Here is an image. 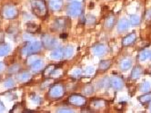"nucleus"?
<instances>
[{"instance_id": "obj_25", "label": "nucleus", "mask_w": 151, "mask_h": 113, "mask_svg": "<svg viewBox=\"0 0 151 113\" xmlns=\"http://www.w3.org/2000/svg\"><path fill=\"white\" fill-rule=\"evenodd\" d=\"M74 54V47L72 45H68L66 48H64V58L68 59Z\"/></svg>"}, {"instance_id": "obj_15", "label": "nucleus", "mask_w": 151, "mask_h": 113, "mask_svg": "<svg viewBox=\"0 0 151 113\" xmlns=\"http://www.w3.org/2000/svg\"><path fill=\"white\" fill-rule=\"evenodd\" d=\"M136 38H137V36H136L135 33H131V34L127 35V36H125L123 38V41H122L123 46H129L130 44H132L136 41Z\"/></svg>"}, {"instance_id": "obj_46", "label": "nucleus", "mask_w": 151, "mask_h": 113, "mask_svg": "<svg viewBox=\"0 0 151 113\" xmlns=\"http://www.w3.org/2000/svg\"><path fill=\"white\" fill-rule=\"evenodd\" d=\"M72 1H78V2H82V0H72Z\"/></svg>"}, {"instance_id": "obj_35", "label": "nucleus", "mask_w": 151, "mask_h": 113, "mask_svg": "<svg viewBox=\"0 0 151 113\" xmlns=\"http://www.w3.org/2000/svg\"><path fill=\"white\" fill-rule=\"evenodd\" d=\"M30 98H31V100H33V102H35L36 104H37V105L41 104L42 100H41V98H40L39 96L36 95V94H32Z\"/></svg>"}, {"instance_id": "obj_1", "label": "nucleus", "mask_w": 151, "mask_h": 113, "mask_svg": "<svg viewBox=\"0 0 151 113\" xmlns=\"http://www.w3.org/2000/svg\"><path fill=\"white\" fill-rule=\"evenodd\" d=\"M31 10L33 14L40 18L45 17L47 15V6L45 0H32Z\"/></svg>"}, {"instance_id": "obj_34", "label": "nucleus", "mask_w": 151, "mask_h": 113, "mask_svg": "<svg viewBox=\"0 0 151 113\" xmlns=\"http://www.w3.org/2000/svg\"><path fill=\"white\" fill-rule=\"evenodd\" d=\"M57 112H61V113H72L74 112L73 109L68 108V107H61L59 109H58Z\"/></svg>"}, {"instance_id": "obj_21", "label": "nucleus", "mask_w": 151, "mask_h": 113, "mask_svg": "<svg viewBox=\"0 0 151 113\" xmlns=\"http://www.w3.org/2000/svg\"><path fill=\"white\" fill-rule=\"evenodd\" d=\"M111 65V61L109 60H103L99 63V71H105L106 70H109Z\"/></svg>"}, {"instance_id": "obj_39", "label": "nucleus", "mask_w": 151, "mask_h": 113, "mask_svg": "<svg viewBox=\"0 0 151 113\" xmlns=\"http://www.w3.org/2000/svg\"><path fill=\"white\" fill-rule=\"evenodd\" d=\"M82 74V71L80 70V69H76L73 73H72V77H74V78H78V77H79L80 75Z\"/></svg>"}, {"instance_id": "obj_16", "label": "nucleus", "mask_w": 151, "mask_h": 113, "mask_svg": "<svg viewBox=\"0 0 151 113\" xmlns=\"http://www.w3.org/2000/svg\"><path fill=\"white\" fill-rule=\"evenodd\" d=\"M129 27V22L126 18H122L119 20V22L117 23V30L119 33H123L127 31Z\"/></svg>"}, {"instance_id": "obj_17", "label": "nucleus", "mask_w": 151, "mask_h": 113, "mask_svg": "<svg viewBox=\"0 0 151 113\" xmlns=\"http://www.w3.org/2000/svg\"><path fill=\"white\" fill-rule=\"evenodd\" d=\"M143 73V71H142V68L137 65L133 68L132 71H131V79L132 80H137L140 76H141Z\"/></svg>"}, {"instance_id": "obj_38", "label": "nucleus", "mask_w": 151, "mask_h": 113, "mask_svg": "<svg viewBox=\"0 0 151 113\" xmlns=\"http://www.w3.org/2000/svg\"><path fill=\"white\" fill-rule=\"evenodd\" d=\"M94 71H95V68L93 66H88L87 68H86V70H85V73L90 75V74L94 73Z\"/></svg>"}, {"instance_id": "obj_10", "label": "nucleus", "mask_w": 151, "mask_h": 113, "mask_svg": "<svg viewBox=\"0 0 151 113\" xmlns=\"http://www.w3.org/2000/svg\"><path fill=\"white\" fill-rule=\"evenodd\" d=\"M63 4V0H48V6L53 11H59V10H61Z\"/></svg>"}, {"instance_id": "obj_37", "label": "nucleus", "mask_w": 151, "mask_h": 113, "mask_svg": "<svg viewBox=\"0 0 151 113\" xmlns=\"http://www.w3.org/2000/svg\"><path fill=\"white\" fill-rule=\"evenodd\" d=\"M38 60V58L37 57V56H35V55H33L32 54L31 56H29L28 57V59L27 60V64H28V65H31L32 64H34L36 61H37Z\"/></svg>"}, {"instance_id": "obj_31", "label": "nucleus", "mask_w": 151, "mask_h": 113, "mask_svg": "<svg viewBox=\"0 0 151 113\" xmlns=\"http://www.w3.org/2000/svg\"><path fill=\"white\" fill-rule=\"evenodd\" d=\"M140 91H142V92H148L150 90H151V84H150V83L149 81H144L143 83H141V85H140Z\"/></svg>"}, {"instance_id": "obj_27", "label": "nucleus", "mask_w": 151, "mask_h": 113, "mask_svg": "<svg viewBox=\"0 0 151 113\" xmlns=\"http://www.w3.org/2000/svg\"><path fill=\"white\" fill-rule=\"evenodd\" d=\"M91 106L95 109H99L101 108H103L105 106V101L101 100H95L92 101Z\"/></svg>"}, {"instance_id": "obj_20", "label": "nucleus", "mask_w": 151, "mask_h": 113, "mask_svg": "<svg viewBox=\"0 0 151 113\" xmlns=\"http://www.w3.org/2000/svg\"><path fill=\"white\" fill-rule=\"evenodd\" d=\"M56 65L54 64H50L48 66H47L44 71H43V76H44L45 78H48L52 75V73H54V71L56 70Z\"/></svg>"}, {"instance_id": "obj_12", "label": "nucleus", "mask_w": 151, "mask_h": 113, "mask_svg": "<svg viewBox=\"0 0 151 113\" xmlns=\"http://www.w3.org/2000/svg\"><path fill=\"white\" fill-rule=\"evenodd\" d=\"M31 78H32V74L27 71H21V73H18L17 75V80L19 81V83H25V81H29Z\"/></svg>"}, {"instance_id": "obj_9", "label": "nucleus", "mask_w": 151, "mask_h": 113, "mask_svg": "<svg viewBox=\"0 0 151 113\" xmlns=\"http://www.w3.org/2000/svg\"><path fill=\"white\" fill-rule=\"evenodd\" d=\"M110 86L115 90H121L124 87V81L120 76L114 75L110 79Z\"/></svg>"}, {"instance_id": "obj_32", "label": "nucleus", "mask_w": 151, "mask_h": 113, "mask_svg": "<svg viewBox=\"0 0 151 113\" xmlns=\"http://www.w3.org/2000/svg\"><path fill=\"white\" fill-rule=\"evenodd\" d=\"M109 85H110V80L107 77H106V78H104V79H102V80H100L99 81V88H106L107 86H109Z\"/></svg>"}, {"instance_id": "obj_33", "label": "nucleus", "mask_w": 151, "mask_h": 113, "mask_svg": "<svg viewBox=\"0 0 151 113\" xmlns=\"http://www.w3.org/2000/svg\"><path fill=\"white\" fill-rule=\"evenodd\" d=\"M4 86L6 88V89H12L14 86H15V81L12 78H8L5 81L4 83Z\"/></svg>"}, {"instance_id": "obj_3", "label": "nucleus", "mask_w": 151, "mask_h": 113, "mask_svg": "<svg viewBox=\"0 0 151 113\" xmlns=\"http://www.w3.org/2000/svg\"><path fill=\"white\" fill-rule=\"evenodd\" d=\"M42 48V43L41 42H37V41H35V42H28L27 44V45L24 46V48L21 51L23 55H31L37 54V52L41 50Z\"/></svg>"}, {"instance_id": "obj_5", "label": "nucleus", "mask_w": 151, "mask_h": 113, "mask_svg": "<svg viewBox=\"0 0 151 113\" xmlns=\"http://www.w3.org/2000/svg\"><path fill=\"white\" fill-rule=\"evenodd\" d=\"M67 13L71 17L79 16L82 14V2L71 1L67 7Z\"/></svg>"}, {"instance_id": "obj_43", "label": "nucleus", "mask_w": 151, "mask_h": 113, "mask_svg": "<svg viewBox=\"0 0 151 113\" xmlns=\"http://www.w3.org/2000/svg\"><path fill=\"white\" fill-rule=\"evenodd\" d=\"M4 69H5V64H4L3 63H1V61H0V71H2Z\"/></svg>"}, {"instance_id": "obj_40", "label": "nucleus", "mask_w": 151, "mask_h": 113, "mask_svg": "<svg viewBox=\"0 0 151 113\" xmlns=\"http://www.w3.org/2000/svg\"><path fill=\"white\" fill-rule=\"evenodd\" d=\"M145 18H146L147 20H148V21H150V20H151V8H150V9H148L147 11L146 12Z\"/></svg>"}, {"instance_id": "obj_24", "label": "nucleus", "mask_w": 151, "mask_h": 113, "mask_svg": "<svg viewBox=\"0 0 151 113\" xmlns=\"http://www.w3.org/2000/svg\"><path fill=\"white\" fill-rule=\"evenodd\" d=\"M27 31L28 33H37V32H38V30L40 29V27L37 25V24H35V23H27Z\"/></svg>"}, {"instance_id": "obj_29", "label": "nucleus", "mask_w": 151, "mask_h": 113, "mask_svg": "<svg viewBox=\"0 0 151 113\" xmlns=\"http://www.w3.org/2000/svg\"><path fill=\"white\" fill-rule=\"evenodd\" d=\"M129 23L133 26H137L140 24V17L137 15H132L129 19Z\"/></svg>"}, {"instance_id": "obj_4", "label": "nucleus", "mask_w": 151, "mask_h": 113, "mask_svg": "<svg viewBox=\"0 0 151 113\" xmlns=\"http://www.w3.org/2000/svg\"><path fill=\"white\" fill-rule=\"evenodd\" d=\"M1 13H2V16L4 18L8 19V20H13L18 16V9L14 5L7 4L2 7Z\"/></svg>"}, {"instance_id": "obj_36", "label": "nucleus", "mask_w": 151, "mask_h": 113, "mask_svg": "<svg viewBox=\"0 0 151 113\" xmlns=\"http://www.w3.org/2000/svg\"><path fill=\"white\" fill-rule=\"evenodd\" d=\"M95 22H96V17L92 15L88 16L87 18H86V23L88 25H93V24H95Z\"/></svg>"}, {"instance_id": "obj_18", "label": "nucleus", "mask_w": 151, "mask_h": 113, "mask_svg": "<svg viewBox=\"0 0 151 113\" xmlns=\"http://www.w3.org/2000/svg\"><path fill=\"white\" fill-rule=\"evenodd\" d=\"M43 67H44V63H43V61L41 60H37L36 61L34 64H32L30 65V68H31V71H34V73H37V71H39L40 70L43 69Z\"/></svg>"}, {"instance_id": "obj_7", "label": "nucleus", "mask_w": 151, "mask_h": 113, "mask_svg": "<svg viewBox=\"0 0 151 113\" xmlns=\"http://www.w3.org/2000/svg\"><path fill=\"white\" fill-rule=\"evenodd\" d=\"M69 24H70V21H69L68 18H67V17H60V18L56 19L55 21L53 22L52 29L55 30L56 32H58V31H62V30L66 29L69 25Z\"/></svg>"}, {"instance_id": "obj_44", "label": "nucleus", "mask_w": 151, "mask_h": 113, "mask_svg": "<svg viewBox=\"0 0 151 113\" xmlns=\"http://www.w3.org/2000/svg\"><path fill=\"white\" fill-rule=\"evenodd\" d=\"M67 36H68L67 34H61V35H60V38H63V39H65Z\"/></svg>"}, {"instance_id": "obj_8", "label": "nucleus", "mask_w": 151, "mask_h": 113, "mask_svg": "<svg viewBox=\"0 0 151 113\" xmlns=\"http://www.w3.org/2000/svg\"><path fill=\"white\" fill-rule=\"evenodd\" d=\"M41 43H42V45H44V47L47 49H53L58 44V42L55 39V37L50 35H43Z\"/></svg>"}, {"instance_id": "obj_23", "label": "nucleus", "mask_w": 151, "mask_h": 113, "mask_svg": "<svg viewBox=\"0 0 151 113\" xmlns=\"http://www.w3.org/2000/svg\"><path fill=\"white\" fill-rule=\"evenodd\" d=\"M138 101L141 104H147L148 102L151 101V92H146L144 95H141L137 98Z\"/></svg>"}, {"instance_id": "obj_30", "label": "nucleus", "mask_w": 151, "mask_h": 113, "mask_svg": "<svg viewBox=\"0 0 151 113\" xmlns=\"http://www.w3.org/2000/svg\"><path fill=\"white\" fill-rule=\"evenodd\" d=\"M83 93L84 95L86 96H89V95H92L94 93V87L90 84H88L86 85L83 89Z\"/></svg>"}, {"instance_id": "obj_42", "label": "nucleus", "mask_w": 151, "mask_h": 113, "mask_svg": "<svg viewBox=\"0 0 151 113\" xmlns=\"http://www.w3.org/2000/svg\"><path fill=\"white\" fill-rule=\"evenodd\" d=\"M5 109H6V107L4 105V103L2 101H0V112H4Z\"/></svg>"}, {"instance_id": "obj_19", "label": "nucleus", "mask_w": 151, "mask_h": 113, "mask_svg": "<svg viewBox=\"0 0 151 113\" xmlns=\"http://www.w3.org/2000/svg\"><path fill=\"white\" fill-rule=\"evenodd\" d=\"M10 51H11V46L9 44H5V43L0 44V57L6 56V54H8Z\"/></svg>"}, {"instance_id": "obj_28", "label": "nucleus", "mask_w": 151, "mask_h": 113, "mask_svg": "<svg viewBox=\"0 0 151 113\" xmlns=\"http://www.w3.org/2000/svg\"><path fill=\"white\" fill-rule=\"evenodd\" d=\"M20 69H21L20 64H12L11 66H9V68H8V73L10 74H17V73H18V71H20Z\"/></svg>"}, {"instance_id": "obj_11", "label": "nucleus", "mask_w": 151, "mask_h": 113, "mask_svg": "<svg viewBox=\"0 0 151 113\" xmlns=\"http://www.w3.org/2000/svg\"><path fill=\"white\" fill-rule=\"evenodd\" d=\"M50 58L52 60H61L64 58V48H55L50 54Z\"/></svg>"}, {"instance_id": "obj_13", "label": "nucleus", "mask_w": 151, "mask_h": 113, "mask_svg": "<svg viewBox=\"0 0 151 113\" xmlns=\"http://www.w3.org/2000/svg\"><path fill=\"white\" fill-rule=\"evenodd\" d=\"M119 67L122 71H127L132 67V60L129 57H126L124 59L121 60L120 64H119Z\"/></svg>"}, {"instance_id": "obj_22", "label": "nucleus", "mask_w": 151, "mask_h": 113, "mask_svg": "<svg viewBox=\"0 0 151 113\" xmlns=\"http://www.w3.org/2000/svg\"><path fill=\"white\" fill-rule=\"evenodd\" d=\"M116 24V18L114 16H109L106 18V21H105V26L107 29H111L113 28V26Z\"/></svg>"}, {"instance_id": "obj_26", "label": "nucleus", "mask_w": 151, "mask_h": 113, "mask_svg": "<svg viewBox=\"0 0 151 113\" xmlns=\"http://www.w3.org/2000/svg\"><path fill=\"white\" fill-rule=\"evenodd\" d=\"M149 53H150V51H149V50H142L141 52H140V53L138 54V56H137L138 60H139V61H145L148 58Z\"/></svg>"}, {"instance_id": "obj_45", "label": "nucleus", "mask_w": 151, "mask_h": 113, "mask_svg": "<svg viewBox=\"0 0 151 113\" xmlns=\"http://www.w3.org/2000/svg\"><path fill=\"white\" fill-rule=\"evenodd\" d=\"M148 58L151 60V51H150V53H149V56H148Z\"/></svg>"}, {"instance_id": "obj_14", "label": "nucleus", "mask_w": 151, "mask_h": 113, "mask_svg": "<svg viewBox=\"0 0 151 113\" xmlns=\"http://www.w3.org/2000/svg\"><path fill=\"white\" fill-rule=\"evenodd\" d=\"M92 51H93V54H94L95 55H96V56H102V55L106 53V46H105L104 44H96V45L93 47Z\"/></svg>"}, {"instance_id": "obj_2", "label": "nucleus", "mask_w": 151, "mask_h": 113, "mask_svg": "<svg viewBox=\"0 0 151 113\" xmlns=\"http://www.w3.org/2000/svg\"><path fill=\"white\" fill-rule=\"evenodd\" d=\"M65 92H66V90L64 85L61 83H56L50 87L47 95L52 100H58L65 95Z\"/></svg>"}, {"instance_id": "obj_41", "label": "nucleus", "mask_w": 151, "mask_h": 113, "mask_svg": "<svg viewBox=\"0 0 151 113\" xmlns=\"http://www.w3.org/2000/svg\"><path fill=\"white\" fill-rule=\"evenodd\" d=\"M4 37H5V35H4V32H3L2 30H0V44L4 42Z\"/></svg>"}, {"instance_id": "obj_47", "label": "nucleus", "mask_w": 151, "mask_h": 113, "mask_svg": "<svg viewBox=\"0 0 151 113\" xmlns=\"http://www.w3.org/2000/svg\"><path fill=\"white\" fill-rule=\"evenodd\" d=\"M149 110H150V112H151V101H150V105H149Z\"/></svg>"}, {"instance_id": "obj_6", "label": "nucleus", "mask_w": 151, "mask_h": 113, "mask_svg": "<svg viewBox=\"0 0 151 113\" xmlns=\"http://www.w3.org/2000/svg\"><path fill=\"white\" fill-rule=\"evenodd\" d=\"M68 102L76 107H83L87 103V98L81 94H72L68 97Z\"/></svg>"}]
</instances>
